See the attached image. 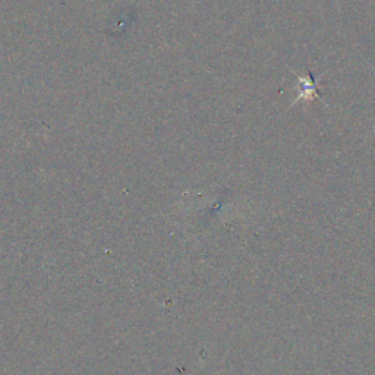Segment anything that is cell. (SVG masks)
<instances>
[{
    "mask_svg": "<svg viewBox=\"0 0 375 375\" xmlns=\"http://www.w3.org/2000/svg\"><path fill=\"white\" fill-rule=\"evenodd\" d=\"M294 75H297V79H298V84H297V87H294L298 90V94H297V97H294V100L290 106H294L299 101L311 103L314 98L323 101V97L318 94V88H317V86L321 83V78L312 79L311 73H307V75L294 73Z\"/></svg>",
    "mask_w": 375,
    "mask_h": 375,
    "instance_id": "1",
    "label": "cell"
},
{
    "mask_svg": "<svg viewBox=\"0 0 375 375\" xmlns=\"http://www.w3.org/2000/svg\"><path fill=\"white\" fill-rule=\"evenodd\" d=\"M372 71H374V73H375V68H372Z\"/></svg>",
    "mask_w": 375,
    "mask_h": 375,
    "instance_id": "2",
    "label": "cell"
},
{
    "mask_svg": "<svg viewBox=\"0 0 375 375\" xmlns=\"http://www.w3.org/2000/svg\"><path fill=\"white\" fill-rule=\"evenodd\" d=\"M374 132H375V129H374Z\"/></svg>",
    "mask_w": 375,
    "mask_h": 375,
    "instance_id": "3",
    "label": "cell"
}]
</instances>
